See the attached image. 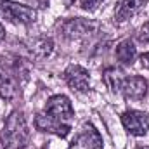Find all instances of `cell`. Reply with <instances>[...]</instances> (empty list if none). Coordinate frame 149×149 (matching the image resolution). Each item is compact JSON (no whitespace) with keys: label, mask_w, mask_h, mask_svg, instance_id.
<instances>
[{"label":"cell","mask_w":149,"mask_h":149,"mask_svg":"<svg viewBox=\"0 0 149 149\" xmlns=\"http://www.w3.org/2000/svg\"><path fill=\"white\" fill-rule=\"evenodd\" d=\"M123 76L116 68H108L104 71V83L108 85V88H111V92H120L121 85H123Z\"/></svg>","instance_id":"cell-14"},{"label":"cell","mask_w":149,"mask_h":149,"mask_svg":"<svg viewBox=\"0 0 149 149\" xmlns=\"http://www.w3.org/2000/svg\"><path fill=\"white\" fill-rule=\"evenodd\" d=\"M141 63H142V66H144V68H148V70H149V52H146V54H142V56H141Z\"/></svg>","instance_id":"cell-17"},{"label":"cell","mask_w":149,"mask_h":149,"mask_svg":"<svg viewBox=\"0 0 149 149\" xmlns=\"http://www.w3.org/2000/svg\"><path fill=\"white\" fill-rule=\"evenodd\" d=\"M95 28H97L95 23H90V21H85V19H80V17L70 19V21H66V23L61 26L63 35L71 37V38H78V37H83V35H88V33H92Z\"/></svg>","instance_id":"cell-9"},{"label":"cell","mask_w":149,"mask_h":149,"mask_svg":"<svg viewBox=\"0 0 149 149\" xmlns=\"http://www.w3.org/2000/svg\"><path fill=\"white\" fill-rule=\"evenodd\" d=\"M121 123L128 134H132L135 137H142L149 130V114L144 111L130 109L121 114Z\"/></svg>","instance_id":"cell-4"},{"label":"cell","mask_w":149,"mask_h":149,"mask_svg":"<svg viewBox=\"0 0 149 149\" xmlns=\"http://www.w3.org/2000/svg\"><path fill=\"white\" fill-rule=\"evenodd\" d=\"M76 144L81 146L83 149H102V137H101V134L95 130L94 125L87 123V125H83L81 132L78 134Z\"/></svg>","instance_id":"cell-10"},{"label":"cell","mask_w":149,"mask_h":149,"mask_svg":"<svg viewBox=\"0 0 149 149\" xmlns=\"http://www.w3.org/2000/svg\"><path fill=\"white\" fill-rule=\"evenodd\" d=\"M74 0H66V5H68V7H70V5H71V3H73Z\"/></svg>","instance_id":"cell-20"},{"label":"cell","mask_w":149,"mask_h":149,"mask_svg":"<svg viewBox=\"0 0 149 149\" xmlns=\"http://www.w3.org/2000/svg\"><path fill=\"white\" fill-rule=\"evenodd\" d=\"M52 49H54V43H52L50 38H38V40H35L31 43V49L30 50H31L33 57L43 59V57H47L52 52Z\"/></svg>","instance_id":"cell-12"},{"label":"cell","mask_w":149,"mask_h":149,"mask_svg":"<svg viewBox=\"0 0 149 149\" xmlns=\"http://www.w3.org/2000/svg\"><path fill=\"white\" fill-rule=\"evenodd\" d=\"M135 56H137V49H135L132 40H123L116 45V59L121 64L132 66L134 61H135Z\"/></svg>","instance_id":"cell-11"},{"label":"cell","mask_w":149,"mask_h":149,"mask_svg":"<svg viewBox=\"0 0 149 149\" xmlns=\"http://www.w3.org/2000/svg\"><path fill=\"white\" fill-rule=\"evenodd\" d=\"M137 40L142 42V43H148L149 42V21L144 23V24L139 28V31H137Z\"/></svg>","instance_id":"cell-16"},{"label":"cell","mask_w":149,"mask_h":149,"mask_svg":"<svg viewBox=\"0 0 149 149\" xmlns=\"http://www.w3.org/2000/svg\"><path fill=\"white\" fill-rule=\"evenodd\" d=\"M31 3H37L38 7H42V9H45L47 5H49V0H30Z\"/></svg>","instance_id":"cell-18"},{"label":"cell","mask_w":149,"mask_h":149,"mask_svg":"<svg viewBox=\"0 0 149 149\" xmlns=\"http://www.w3.org/2000/svg\"><path fill=\"white\" fill-rule=\"evenodd\" d=\"M14 94H16V85H14L12 76L7 73V71L0 70V95L3 99H9L10 101L14 97Z\"/></svg>","instance_id":"cell-13"},{"label":"cell","mask_w":149,"mask_h":149,"mask_svg":"<svg viewBox=\"0 0 149 149\" xmlns=\"http://www.w3.org/2000/svg\"><path fill=\"white\" fill-rule=\"evenodd\" d=\"M0 16L12 24H31L37 17L33 7L21 5L10 0H0Z\"/></svg>","instance_id":"cell-2"},{"label":"cell","mask_w":149,"mask_h":149,"mask_svg":"<svg viewBox=\"0 0 149 149\" xmlns=\"http://www.w3.org/2000/svg\"><path fill=\"white\" fill-rule=\"evenodd\" d=\"M146 2L148 0H118L116 9H114V19L118 23L128 21L146 5Z\"/></svg>","instance_id":"cell-8"},{"label":"cell","mask_w":149,"mask_h":149,"mask_svg":"<svg viewBox=\"0 0 149 149\" xmlns=\"http://www.w3.org/2000/svg\"><path fill=\"white\" fill-rule=\"evenodd\" d=\"M45 113L54 118L56 121L59 123H64V125H71V120L74 118V111L73 106L70 102V99L66 95H54L47 101L45 104Z\"/></svg>","instance_id":"cell-3"},{"label":"cell","mask_w":149,"mask_h":149,"mask_svg":"<svg viewBox=\"0 0 149 149\" xmlns=\"http://www.w3.org/2000/svg\"><path fill=\"white\" fill-rule=\"evenodd\" d=\"M3 37H5V30H3V26H2V23H0V42L3 40Z\"/></svg>","instance_id":"cell-19"},{"label":"cell","mask_w":149,"mask_h":149,"mask_svg":"<svg viewBox=\"0 0 149 149\" xmlns=\"http://www.w3.org/2000/svg\"><path fill=\"white\" fill-rule=\"evenodd\" d=\"M121 92L125 94L127 99L132 101H141L144 99V95L148 94V81L142 76H130L123 80L121 85Z\"/></svg>","instance_id":"cell-6"},{"label":"cell","mask_w":149,"mask_h":149,"mask_svg":"<svg viewBox=\"0 0 149 149\" xmlns=\"http://www.w3.org/2000/svg\"><path fill=\"white\" fill-rule=\"evenodd\" d=\"M101 2H102V0H81L80 5H81L83 10H87V12H94V10L101 5Z\"/></svg>","instance_id":"cell-15"},{"label":"cell","mask_w":149,"mask_h":149,"mask_svg":"<svg viewBox=\"0 0 149 149\" xmlns=\"http://www.w3.org/2000/svg\"><path fill=\"white\" fill-rule=\"evenodd\" d=\"M35 127L42 132H50V134H56L59 137H66L71 130V125H64V123H59L56 121L54 118H50L47 113H40L35 118Z\"/></svg>","instance_id":"cell-7"},{"label":"cell","mask_w":149,"mask_h":149,"mask_svg":"<svg viewBox=\"0 0 149 149\" xmlns=\"http://www.w3.org/2000/svg\"><path fill=\"white\" fill-rule=\"evenodd\" d=\"M28 127L23 113H12L3 127L2 132V142L5 149H23L28 142Z\"/></svg>","instance_id":"cell-1"},{"label":"cell","mask_w":149,"mask_h":149,"mask_svg":"<svg viewBox=\"0 0 149 149\" xmlns=\"http://www.w3.org/2000/svg\"><path fill=\"white\" fill-rule=\"evenodd\" d=\"M141 149H149V148H141Z\"/></svg>","instance_id":"cell-21"},{"label":"cell","mask_w":149,"mask_h":149,"mask_svg":"<svg viewBox=\"0 0 149 149\" xmlns=\"http://www.w3.org/2000/svg\"><path fill=\"white\" fill-rule=\"evenodd\" d=\"M64 80L70 85V88L74 90V92H85V90H88L90 76H88V71L85 68H81V66H76V64L68 66L66 71H64Z\"/></svg>","instance_id":"cell-5"}]
</instances>
